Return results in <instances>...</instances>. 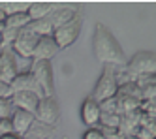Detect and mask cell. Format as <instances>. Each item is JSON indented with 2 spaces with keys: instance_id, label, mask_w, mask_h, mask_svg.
<instances>
[{
  "instance_id": "1",
  "label": "cell",
  "mask_w": 156,
  "mask_h": 139,
  "mask_svg": "<svg viewBox=\"0 0 156 139\" xmlns=\"http://www.w3.org/2000/svg\"><path fill=\"white\" fill-rule=\"evenodd\" d=\"M92 45H94L96 59L104 66H113V68H124L126 66V56H124V51H122L120 43L117 41V38L111 34V30L104 23H98L96 25Z\"/></svg>"
},
{
  "instance_id": "2",
  "label": "cell",
  "mask_w": 156,
  "mask_h": 139,
  "mask_svg": "<svg viewBox=\"0 0 156 139\" xmlns=\"http://www.w3.org/2000/svg\"><path fill=\"white\" fill-rule=\"evenodd\" d=\"M124 72L130 75L132 81L143 75H154L156 73V55L152 51H139L126 62Z\"/></svg>"
},
{
  "instance_id": "3",
  "label": "cell",
  "mask_w": 156,
  "mask_h": 139,
  "mask_svg": "<svg viewBox=\"0 0 156 139\" xmlns=\"http://www.w3.org/2000/svg\"><path fill=\"white\" fill-rule=\"evenodd\" d=\"M117 90H119V83H117V68L113 66H104L102 70V75H100L98 83L94 87V94L90 96L94 102H104L107 98H113L117 96Z\"/></svg>"
},
{
  "instance_id": "4",
  "label": "cell",
  "mask_w": 156,
  "mask_h": 139,
  "mask_svg": "<svg viewBox=\"0 0 156 139\" xmlns=\"http://www.w3.org/2000/svg\"><path fill=\"white\" fill-rule=\"evenodd\" d=\"M81 27H83V19H81V11H79V13H77L72 21H68L66 25H62V27H58V28H55L53 40H55V43L58 45V49L70 47V45H72L77 38H79Z\"/></svg>"
},
{
  "instance_id": "5",
  "label": "cell",
  "mask_w": 156,
  "mask_h": 139,
  "mask_svg": "<svg viewBox=\"0 0 156 139\" xmlns=\"http://www.w3.org/2000/svg\"><path fill=\"white\" fill-rule=\"evenodd\" d=\"M34 119L38 122H43L47 126H55L60 120V105L55 96H43L36 107V113H34Z\"/></svg>"
},
{
  "instance_id": "6",
  "label": "cell",
  "mask_w": 156,
  "mask_h": 139,
  "mask_svg": "<svg viewBox=\"0 0 156 139\" xmlns=\"http://www.w3.org/2000/svg\"><path fill=\"white\" fill-rule=\"evenodd\" d=\"M38 40H40V36H36L28 27L21 28L17 32V38H15L13 45H12L13 55L19 56V59H25V60H32V53H34Z\"/></svg>"
},
{
  "instance_id": "7",
  "label": "cell",
  "mask_w": 156,
  "mask_h": 139,
  "mask_svg": "<svg viewBox=\"0 0 156 139\" xmlns=\"http://www.w3.org/2000/svg\"><path fill=\"white\" fill-rule=\"evenodd\" d=\"M28 72L34 75L38 87L43 96H55V81H53V66L51 62H34L32 60Z\"/></svg>"
},
{
  "instance_id": "8",
  "label": "cell",
  "mask_w": 156,
  "mask_h": 139,
  "mask_svg": "<svg viewBox=\"0 0 156 139\" xmlns=\"http://www.w3.org/2000/svg\"><path fill=\"white\" fill-rule=\"evenodd\" d=\"M19 73V59L13 55L12 49H0V81L12 83Z\"/></svg>"
},
{
  "instance_id": "9",
  "label": "cell",
  "mask_w": 156,
  "mask_h": 139,
  "mask_svg": "<svg viewBox=\"0 0 156 139\" xmlns=\"http://www.w3.org/2000/svg\"><path fill=\"white\" fill-rule=\"evenodd\" d=\"M9 88H12L13 94H17V92H32V94L43 98V92L38 87L34 75H32L30 72H21V73H17L15 79L9 83Z\"/></svg>"
},
{
  "instance_id": "10",
  "label": "cell",
  "mask_w": 156,
  "mask_h": 139,
  "mask_svg": "<svg viewBox=\"0 0 156 139\" xmlns=\"http://www.w3.org/2000/svg\"><path fill=\"white\" fill-rule=\"evenodd\" d=\"M79 8L77 6H68V4H55L53 6V11L45 17L49 19V23L53 25V28H58L62 25H66L68 21H72L77 13H79Z\"/></svg>"
},
{
  "instance_id": "11",
  "label": "cell",
  "mask_w": 156,
  "mask_h": 139,
  "mask_svg": "<svg viewBox=\"0 0 156 139\" xmlns=\"http://www.w3.org/2000/svg\"><path fill=\"white\" fill-rule=\"evenodd\" d=\"M58 45L55 43L53 36L51 38H40L36 47H34V53H32V60L34 62H51L53 56L58 55Z\"/></svg>"
},
{
  "instance_id": "12",
  "label": "cell",
  "mask_w": 156,
  "mask_h": 139,
  "mask_svg": "<svg viewBox=\"0 0 156 139\" xmlns=\"http://www.w3.org/2000/svg\"><path fill=\"white\" fill-rule=\"evenodd\" d=\"M100 119H102V111H100L98 102H94L92 98H87L83 102V105H81V120H83V124H87L88 128H98Z\"/></svg>"
},
{
  "instance_id": "13",
  "label": "cell",
  "mask_w": 156,
  "mask_h": 139,
  "mask_svg": "<svg viewBox=\"0 0 156 139\" xmlns=\"http://www.w3.org/2000/svg\"><path fill=\"white\" fill-rule=\"evenodd\" d=\"M40 96L32 94V92H17V94H12V103L15 109H21V111H27V113H36V107L40 103Z\"/></svg>"
},
{
  "instance_id": "14",
  "label": "cell",
  "mask_w": 156,
  "mask_h": 139,
  "mask_svg": "<svg viewBox=\"0 0 156 139\" xmlns=\"http://www.w3.org/2000/svg\"><path fill=\"white\" fill-rule=\"evenodd\" d=\"M12 128H13V134L19 135V137H25V134L28 132V128L34 122V115L32 113H27V111H21V109H15V113L12 115Z\"/></svg>"
},
{
  "instance_id": "15",
  "label": "cell",
  "mask_w": 156,
  "mask_h": 139,
  "mask_svg": "<svg viewBox=\"0 0 156 139\" xmlns=\"http://www.w3.org/2000/svg\"><path fill=\"white\" fill-rule=\"evenodd\" d=\"M55 132H57L55 126H47V124H43V122L34 120L23 139H51L55 135Z\"/></svg>"
},
{
  "instance_id": "16",
  "label": "cell",
  "mask_w": 156,
  "mask_h": 139,
  "mask_svg": "<svg viewBox=\"0 0 156 139\" xmlns=\"http://www.w3.org/2000/svg\"><path fill=\"white\" fill-rule=\"evenodd\" d=\"M53 6L55 4H49V2H30L27 13L30 17V21H38V19H45L51 11H53Z\"/></svg>"
},
{
  "instance_id": "17",
  "label": "cell",
  "mask_w": 156,
  "mask_h": 139,
  "mask_svg": "<svg viewBox=\"0 0 156 139\" xmlns=\"http://www.w3.org/2000/svg\"><path fill=\"white\" fill-rule=\"evenodd\" d=\"M28 28H30L32 32H34L36 36H40V38H51V36H53V32H55V28H53V25L49 23V19L30 21Z\"/></svg>"
},
{
  "instance_id": "18",
  "label": "cell",
  "mask_w": 156,
  "mask_h": 139,
  "mask_svg": "<svg viewBox=\"0 0 156 139\" xmlns=\"http://www.w3.org/2000/svg\"><path fill=\"white\" fill-rule=\"evenodd\" d=\"M30 25V17L27 11H23V13H15V15H9L6 17L4 21V27L6 28H13V30H21V28H25Z\"/></svg>"
},
{
  "instance_id": "19",
  "label": "cell",
  "mask_w": 156,
  "mask_h": 139,
  "mask_svg": "<svg viewBox=\"0 0 156 139\" xmlns=\"http://www.w3.org/2000/svg\"><path fill=\"white\" fill-rule=\"evenodd\" d=\"M30 6V2H0V8L6 13V17L9 15H15V13H23L27 11Z\"/></svg>"
},
{
  "instance_id": "20",
  "label": "cell",
  "mask_w": 156,
  "mask_h": 139,
  "mask_svg": "<svg viewBox=\"0 0 156 139\" xmlns=\"http://www.w3.org/2000/svg\"><path fill=\"white\" fill-rule=\"evenodd\" d=\"M13 113H15V107L12 103V98H0V120L12 119Z\"/></svg>"
},
{
  "instance_id": "21",
  "label": "cell",
  "mask_w": 156,
  "mask_h": 139,
  "mask_svg": "<svg viewBox=\"0 0 156 139\" xmlns=\"http://www.w3.org/2000/svg\"><path fill=\"white\" fill-rule=\"evenodd\" d=\"M98 105H100V111H102L104 115H119L117 113V98L115 96L113 98H107L104 102H100Z\"/></svg>"
},
{
  "instance_id": "22",
  "label": "cell",
  "mask_w": 156,
  "mask_h": 139,
  "mask_svg": "<svg viewBox=\"0 0 156 139\" xmlns=\"http://www.w3.org/2000/svg\"><path fill=\"white\" fill-rule=\"evenodd\" d=\"M83 139H105V135L100 128H87V132L83 134Z\"/></svg>"
},
{
  "instance_id": "23",
  "label": "cell",
  "mask_w": 156,
  "mask_h": 139,
  "mask_svg": "<svg viewBox=\"0 0 156 139\" xmlns=\"http://www.w3.org/2000/svg\"><path fill=\"white\" fill-rule=\"evenodd\" d=\"M8 134H13L12 120H9V119H2V120H0V135H8Z\"/></svg>"
},
{
  "instance_id": "24",
  "label": "cell",
  "mask_w": 156,
  "mask_h": 139,
  "mask_svg": "<svg viewBox=\"0 0 156 139\" xmlns=\"http://www.w3.org/2000/svg\"><path fill=\"white\" fill-rule=\"evenodd\" d=\"M12 88H9V85L8 83H2L0 81V98H12Z\"/></svg>"
},
{
  "instance_id": "25",
  "label": "cell",
  "mask_w": 156,
  "mask_h": 139,
  "mask_svg": "<svg viewBox=\"0 0 156 139\" xmlns=\"http://www.w3.org/2000/svg\"><path fill=\"white\" fill-rule=\"evenodd\" d=\"M0 139H23V137H19L15 134H8V135H0Z\"/></svg>"
},
{
  "instance_id": "26",
  "label": "cell",
  "mask_w": 156,
  "mask_h": 139,
  "mask_svg": "<svg viewBox=\"0 0 156 139\" xmlns=\"http://www.w3.org/2000/svg\"><path fill=\"white\" fill-rule=\"evenodd\" d=\"M6 21V13L2 11V8H0V23H4Z\"/></svg>"
},
{
  "instance_id": "27",
  "label": "cell",
  "mask_w": 156,
  "mask_h": 139,
  "mask_svg": "<svg viewBox=\"0 0 156 139\" xmlns=\"http://www.w3.org/2000/svg\"><path fill=\"white\" fill-rule=\"evenodd\" d=\"M4 28H6V27H4V23H0V34L4 32Z\"/></svg>"
}]
</instances>
